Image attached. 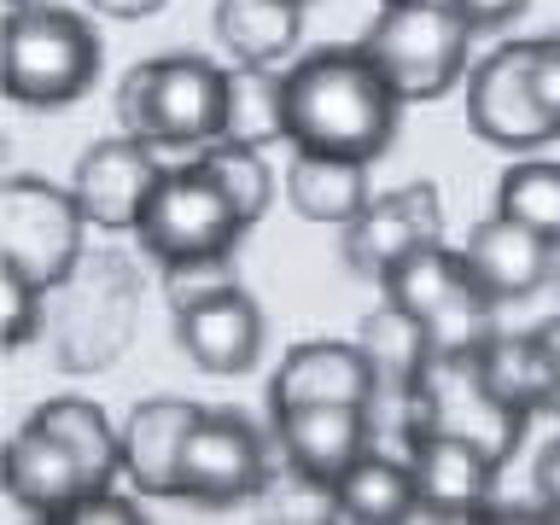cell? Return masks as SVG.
Instances as JSON below:
<instances>
[{"label":"cell","instance_id":"cell-13","mask_svg":"<svg viewBox=\"0 0 560 525\" xmlns=\"http://www.w3.org/2000/svg\"><path fill=\"white\" fill-rule=\"evenodd\" d=\"M158 182H164L158 152L147 147V140H135V135H117V140H94V147L82 152L70 192H77L82 217L94 228L122 234V228L140 222V210H147Z\"/></svg>","mask_w":560,"mask_h":525},{"label":"cell","instance_id":"cell-30","mask_svg":"<svg viewBox=\"0 0 560 525\" xmlns=\"http://www.w3.org/2000/svg\"><path fill=\"white\" fill-rule=\"evenodd\" d=\"M0 298H7V350L30 345L35 327H42V287H30L24 275H0Z\"/></svg>","mask_w":560,"mask_h":525},{"label":"cell","instance_id":"cell-36","mask_svg":"<svg viewBox=\"0 0 560 525\" xmlns=\"http://www.w3.org/2000/svg\"><path fill=\"white\" fill-rule=\"evenodd\" d=\"M542 415H560V368H555V392H549V409Z\"/></svg>","mask_w":560,"mask_h":525},{"label":"cell","instance_id":"cell-19","mask_svg":"<svg viewBox=\"0 0 560 525\" xmlns=\"http://www.w3.org/2000/svg\"><path fill=\"white\" fill-rule=\"evenodd\" d=\"M357 345H362V357L380 380V397L415 402L420 380H427V368H432V327L420 322V315L397 310V304H380L374 315H362Z\"/></svg>","mask_w":560,"mask_h":525},{"label":"cell","instance_id":"cell-4","mask_svg":"<svg viewBox=\"0 0 560 525\" xmlns=\"http://www.w3.org/2000/svg\"><path fill=\"white\" fill-rule=\"evenodd\" d=\"M100 35L82 12L30 7L7 12V94L18 105H70L100 77Z\"/></svg>","mask_w":560,"mask_h":525},{"label":"cell","instance_id":"cell-7","mask_svg":"<svg viewBox=\"0 0 560 525\" xmlns=\"http://www.w3.org/2000/svg\"><path fill=\"white\" fill-rule=\"evenodd\" d=\"M245 234L240 210L228 205V192L210 182V170L192 158L182 170H164V182L152 187L147 210L135 222L140 252L158 262H182V257H210V252H234Z\"/></svg>","mask_w":560,"mask_h":525},{"label":"cell","instance_id":"cell-5","mask_svg":"<svg viewBox=\"0 0 560 525\" xmlns=\"http://www.w3.org/2000/svg\"><path fill=\"white\" fill-rule=\"evenodd\" d=\"M82 228L88 217L70 187H52L42 175H12L0 187V262L30 287H65L82 252Z\"/></svg>","mask_w":560,"mask_h":525},{"label":"cell","instance_id":"cell-6","mask_svg":"<svg viewBox=\"0 0 560 525\" xmlns=\"http://www.w3.org/2000/svg\"><path fill=\"white\" fill-rule=\"evenodd\" d=\"M472 350H479V345H472ZM472 350H438L432 368H427V380H420V392H415V402H409V420H415V427L462 438V444L485 450L490 462L502 467L508 455L520 450L525 420H532V415L508 409V402L490 392Z\"/></svg>","mask_w":560,"mask_h":525},{"label":"cell","instance_id":"cell-33","mask_svg":"<svg viewBox=\"0 0 560 525\" xmlns=\"http://www.w3.org/2000/svg\"><path fill=\"white\" fill-rule=\"evenodd\" d=\"M450 7L462 12L472 30H497V24H514L525 12V0H450Z\"/></svg>","mask_w":560,"mask_h":525},{"label":"cell","instance_id":"cell-18","mask_svg":"<svg viewBox=\"0 0 560 525\" xmlns=\"http://www.w3.org/2000/svg\"><path fill=\"white\" fill-rule=\"evenodd\" d=\"M175 345L187 350L205 374H245L262 357V310L245 292H228L205 310L175 315Z\"/></svg>","mask_w":560,"mask_h":525},{"label":"cell","instance_id":"cell-23","mask_svg":"<svg viewBox=\"0 0 560 525\" xmlns=\"http://www.w3.org/2000/svg\"><path fill=\"white\" fill-rule=\"evenodd\" d=\"M30 420H35V427H47L70 455H77L88 497L117 485V472H122V432H112V420H105L100 402H88V397H52Z\"/></svg>","mask_w":560,"mask_h":525},{"label":"cell","instance_id":"cell-17","mask_svg":"<svg viewBox=\"0 0 560 525\" xmlns=\"http://www.w3.org/2000/svg\"><path fill=\"white\" fill-rule=\"evenodd\" d=\"M7 497L18 508H30V514H42V520H65L70 508L88 497V485H82L77 455H70L47 427L24 420L7 444Z\"/></svg>","mask_w":560,"mask_h":525},{"label":"cell","instance_id":"cell-12","mask_svg":"<svg viewBox=\"0 0 560 525\" xmlns=\"http://www.w3.org/2000/svg\"><path fill=\"white\" fill-rule=\"evenodd\" d=\"M275 444L287 455L292 479L332 490L339 472L374 444V409L368 402H298V409H275Z\"/></svg>","mask_w":560,"mask_h":525},{"label":"cell","instance_id":"cell-34","mask_svg":"<svg viewBox=\"0 0 560 525\" xmlns=\"http://www.w3.org/2000/svg\"><path fill=\"white\" fill-rule=\"evenodd\" d=\"M537 502L549 508V520H560V438L537 455Z\"/></svg>","mask_w":560,"mask_h":525},{"label":"cell","instance_id":"cell-27","mask_svg":"<svg viewBox=\"0 0 560 525\" xmlns=\"http://www.w3.org/2000/svg\"><path fill=\"white\" fill-rule=\"evenodd\" d=\"M497 210L514 217L520 228H532L549 245H560V164L549 158H520L502 170L497 182Z\"/></svg>","mask_w":560,"mask_h":525},{"label":"cell","instance_id":"cell-2","mask_svg":"<svg viewBox=\"0 0 560 525\" xmlns=\"http://www.w3.org/2000/svg\"><path fill=\"white\" fill-rule=\"evenodd\" d=\"M222 112H228V70L192 59V52L147 59L117 82L122 135L147 140V147L205 152L210 140H222Z\"/></svg>","mask_w":560,"mask_h":525},{"label":"cell","instance_id":"cell-32","mask_svg":"<svg viewBox=\"0 0 560 525\" xmlns=\"http://www.w3.org/2000/svg\"><path fill=\"white\" fill-rule=\"evenodd\" d=\"M65 520L70 525H135V520H147V514H140V502L122 497V490H94V497H82Z\"/></svg>","mask_w":560,"mask_h":525},{"label":"cell","instance_id":"cell-9","mask_svg":"<svg viewBox=\"0 0 560 525\" xmlns=\"http://www.w3.org/2000/svg\"><path fill=\"white\" fill-rule=\"evenodd\" d=\"M415 472V520H490L497 508V462L432 427H402Z\"/></svg>","mask_w":560,"mask_h":525},{"label":"cell","instance_id":"cell-8","mask_svg":"<svg viewBox=\"0 0 560 525\" xmlns=\"http://www.w3.org/2000/svg\"><path fill=\"white\" fill-rule=\"evenodd\" d=\"M269 485V450L240 409H205L182 444V490L187 502H252Z\"/></svg>","mask_w":560,"mask_h":525},{"label":"cell","instance_id":"cell-28","mask_svg":"<svg viewBox=\"0 0 560 525\" xmlns=\"http://www.w3.org/2000/svg\"><path fill=\"white\" fill-rule=\"evenodd\" d=\"M199 164L210 170V182L228 192V205L240 210V222L252 228L275 199V175L262 164V147H240V140H210L199 152Z\"/></svg>","mask_w":560,"mask_h":525},{"label":"cell","instance_id":"cell-16","mask_svg":"<svg viewBox=\"0 0 560 525\" xmlns=\"http://www.w3.org/2000/svg\"><path fill=\"white\" fill-rule=\"evenodd\" d=\"M298 402H380V380L368 368L362 345H298L280 357V374L269 380V409Z\"/></svg>","mask_w":560,"mask_h":525},{"label":"cell","instance_id":"cell-22","mask_svg":"<svg viewBox=\"0 0 560 525\" xmlns=\"http://www.w3.org/2000/svg\"><path fill=\"white\" fill-rule=\"evenodd\" d=\"M298 35H304V0H217V42L234 52V65L280 70Z\"/></svg>","mask_w":560,"mask_h":525},{"label":"cell","instance_id":"cell-35","mask_svg":"<svg viewBox=\"0 0 560 525\" xmlns=\"http://www.w3.org/2000/svg\"><path fill=\"white\" fill-rule=\"evenodd\" d=\"M88 7L105 12V18H122V24H129V18H152L158 7H164V0H88Z\"/></svg>","mask_w":560,"mask_h":525},{"label":"cell","instance_id":"cell-20","mask_svg":"<svg viewBox=\"0 0 560 525\" xmlns=\"http://www.w3.org/2000/svg\"><path fill=\"white\" fill-rule=\"evenodd\" d=\"M287 199L304 222H327V228H345L357 222L374 187H368V164L357 158H322V152H292L287 164Z\"/></svg>","mask_w":560,"mask_h":525},{"label":"cell","instance_id":"cell-26","mask_svg":"<svg viewBox=\"0 0 560 525\" xmlns=\"http://www.w3.org/2000/svg\"><path fill=\"white\" fill-rule=\"evenodd\" d=\"M222 140H240V147H275V140H287V77L280 70H269V65L228 70Z\"/></svg>","mask_w":560,"mask_h":525},{"label":"cell","instance_id":"cell-25","mask_svg":"<svg viewBox=\"0 0 560 525\" xmlns=\"http://www.w3.org/2000/svg\"><path fill=\"white\" fill-rule=\"evenodd\" d=\"M380 287H385V304H397V310L420 315V322H432L438 310H450V304H462L467 292H479V280H472L462 252H450V245L438 240V245L409 252L392 275L380 280Z\"/></svg>","mask_w":560,"mask_h":525},{"label":"cell","instance_id":"cell-31","mask_svg":"<svg viewBox=\"0 0 560 525\" xmlns=\"http://www.w3.org/2000/svg\"><path fill=\"white\" fill-rule=\"evenodd\" d=\"M532 82H537V100L560 135V35H537L532 42Z\"/></svg>","mask_w":560,"mask_h":525},{"label":"cell","instance_id":"cell-10","mask_svg":"<svg viewBox=\"0 0 560 525\" xmlns=\"http://www.w3.org/2000/svg\"><path fill=\"white\" fill-rule=\"evenodd\" d=\"M467 122L472 135L502 152H532L542 140H555V122L542 112L537 82H532V42L497 47L467 77Z\"/></svg>","mask_w":560,"mask_h":525},{"label":"cell","instance_id":"cell-1","mask_svg":"<svg viewBox=\"0 0 560 525\" xmlns=\"http://www.w3.org/2000/svg\"><path fill=\"white\" fill-rule=\"evenodd\" d=\"M402 100L374 70L362 47H327L287 70V140L292 152L322 158H374L392 147Z\"/></svg>","mask_w":560,"mask_h":525},{"label":"cell","instance_id":"cell-21","mask_svg":"<svg viewBox=\"0 0 560 525\" xmlns=\"http://www.w3.org/2000/svg\"><path fill=\"white\" fill-rule=\"evenodd\" d=\"M327 497H332V514L350 525H397V520H415V472L409 462H392V455L368 444Z\"/></svg>","mask_w":560,"mask_h":525},{"label":"cell","instance_id":"cell-29","mask_svg":"<svg viewBox=\"0 0 560 525\" xmlns=\"http://www.w3.org/2000/svg\"><path fill=\"white\" fill-rule=\"evenodd\" d=\"M228 292H240V262H234V252L164 262V298H170L175 315L205 310V304H217V298H228Z\"/></svg>","mask_w":560,"mask_h":525},{"label":"cell","instance_id":"cell-11","mask_svg":"<svg viewBox=\"0 0 560 525\" xmlns=\"http://www.w3.org/2000/svg\"><path fill=\"white\" fill-rule=\"evenodd\" d=\"M444 240V205H438V187L432 182H409L385 199H368V210L357 222H345V269L362 275V280H385L409 252L420 245H438Z\"/></svg>","mask_w":560,"mask_h":525},{"label":"cell","instance_id":"cell-3","mask_svg":"<svg viewBox=\"0 0 560 525\" xmlns=\"http://www.w3.org/2000/svg\"><path fill=\"white\" fill-rule=\"evenodd\" d=\"M467 42L472 24L450 0H385L374 30L362 35V52L392 82L397 100H438L462 77Z\"/></svg>","mask_w":560,"mask_h":525},{"label":"cell","instance_id":"cell-14","mask_svg":"<svg viewBox=\"0 0 560 525\" xmlns=\"http://www.w3.org/2000/svg\"><path fill=\"white\" fill-rule=\"evenodd\" d=\"M462 257L490 304H520V298H532L537 287L555 280V245L532 228H520L514 217H502V210L472 228Z\"/></svg>","mask_w":560,"mask_h":525},{"label":"cell","instance_id":"cell-37","mask_svg":"<svg viewBox=\"0 0 560 525\" xmlns=\"http://www.w3.org/2000/svg\"><path fill=\"white\" fill-rule=\"evenodd\" d=\"M35 7V0H7V12H30Z\"/></svg>","mask_w":560,"mask_h":525},{"label":"cell","instance_id":"cell-24","mask_svg":"<svg viewBox=\"0 0 560 525\" xmlns=\"http://www.w3.org/2000/svg\"><path fill=\"white\" fill-rule=\"evenodd\" d=\"M479 374L485 385L497 392L508 409H520V415H537V409H549V392H555V362L542 357V345H537V332H502V327H490L485 339H479Z\"/></svg>","mask_w":560,"mask_h":525},{"label":"cell","instance_id":"cell-15","mask_svg":"<svg viewBox=\"0 0 560 525\" xmlns=\"http://www.w3.org/2000/svg\"><path fill=\"white\" fill-rule=\"evenodd\" d=\"M199 415L205 409L187 397L135 402L129 427H122V479L135 485V497H175L182 490V444Z\"/></svg>","mask_w":560,"mask_h":525}]
</instances>
